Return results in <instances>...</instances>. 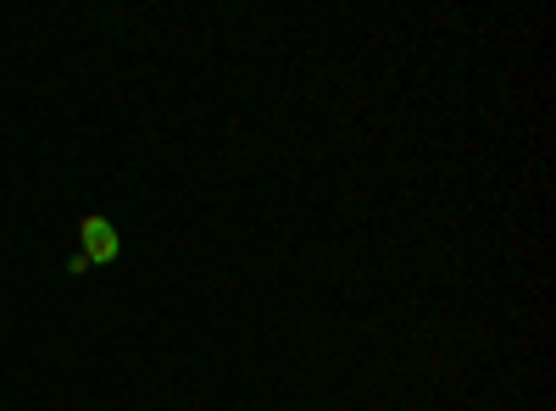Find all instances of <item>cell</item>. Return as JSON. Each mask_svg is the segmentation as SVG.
<instances>
[{"label": "cell", "instance_id": "obj_1", "mask_svg": "<svg viewBox=\"0 0 556 411\" xmlns=\"http://www.w3.org/2000/svg\"><path fill=\"white\" fill-rule=\"evenodd\" d=\"M78 256H84L89 267H106V261L123 256V240H117L112 217H84V222H78Z\"/></svg>", "mask_w": 556, "mask_h": 411}, {"label": "cell", "instance_id": "obj_2", "mask_svg": "<svg viewBox=\"0 0 556 411\" xmlns=\"http://www.w3.org/2000/svg\"><path fill=\"white\" fill-rule=\"evenodd\" d=\"M67 272H73V279H84V272H96V267H89V261L73 251V256H67Z\"/></svg>", "mask_w": 556, "mask_h": 411}]
</instances>
